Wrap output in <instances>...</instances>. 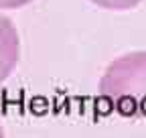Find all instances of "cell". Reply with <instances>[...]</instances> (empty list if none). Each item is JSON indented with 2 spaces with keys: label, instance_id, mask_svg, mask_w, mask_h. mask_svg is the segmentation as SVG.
<instances>
[{
  "label": "cell",
  "instance_id": "obj_2",
  "mask_svg": "<svg viewBox=\"0 0 146 138\" xmlns=\"http://www.w3.org/2000/svg\"><path fill=\"white\" fill-rule=\"evenodd\" d=\"M18 59H21L18 31L8 16L0 12V85L12 75Z\"/></svg>",
  "mask_w": 146,
  "mask_h": 138
},
{
  "label": "cell",
  "instance_id": "obj_3",
  "mask_svg": "<svg viewBox=\"0 0 146 138\" xmlns=\"http://www.w3.org/2000/svg\"><path fill=\"white\" fill-rule=\"evenodd\" d=\"M89 2L106 10H130L138 6L142 0H89Z\"/></svg>",
  "mask_w": 146,
  "mask_h": 138
},
{
  "label": "cell",
  "instance_id": "obj_5",
  "mask_svg": "<svg viewBox=\"0 0 146 138\" xmlns=\"http://www.w3.org/2000/svg\"><path fill=\"white\" fill-rule=\"evenodd\" d=\"M0 138H4V128H2V124H0Z\"/></svg>",
  "mask_w": 146,
  "mask_h": 138
},
{
  "label": "cell",
  "instance_id": "obj_1",
  "mask_svg": "<svg viewBox=\"0 0 146 138\" xmlns=\"http://www.w3.org/2000/svg\"><path fill=\"white\" fill-rule=\"evenodd\" d=\"M100 94L122 112L146 110V51H132L106 67Z\"/></svg>",
  "mask_w": 146,
  "mask_h": 138
},
{
  "label": "cell",
  "instance_id": "obj_4",
  "mask_svg": "<svg viewBox=\"0 0 146 138\" xmlns=\"http://www.w3.org/2000/svg\"><path fill=\"white\" fill-rule=\"evenodd\" d=\"M33 0H0V10H6V8H23L27 4H31Z\"/></svg>",
  "mask_w": 146,
  "mask_h": 138
}]
</instances>
